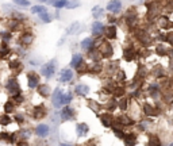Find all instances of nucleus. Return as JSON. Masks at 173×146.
<instances>
[{
    "mask_svg": "<svg viewBox=\"0 0 173 146\" xmlns=\"http://www.w3.org/2000/svg\"><path fill=\"white\" fill-rule=\"evenodd\" d=\"M37 85H38V76L35 73H30L29 74V87L35 88Z\"/></svg>",
    "mask_w": 173,
    "mask_h": 146,
    "instance_id": "obj_13",
    "label": "nucleus"
},
{
    "mask_svg": "<svg viewBox=\"0 0 173 146\" xmlns=\"http://www.w3.org/2000/svg\"><path fill=\"white\" fill-rule=\"evenodd\" d=\"M10 66H11L12 69H15V68H18V66H19V62H18V61H12V62L10 64Z\"/></svg>",
    "mask_w": 173,
    "mask_h": 146,
    "instance_id": "obj_41",
    "label": "nucleus"
},
{
    "mask_svg": "<svg viewBox=\"0 0 173 146\" xmlns=\"http://www.w3.org/2000/svg\"><path fill=\"white\" fill-rule=\"evenodd\" d=\"M99 52L103 57H110L112 54V47H111L110 43H101L99 47Z\"/></svg>",
    "mask_w": 173,
    "mask_h": 146,
    "instance_id": "obj_4",
    "label": "nucleus"
},
{
    "mask_svg": "<svg viewBox=\"0 0 173 146\" xmlns=\"http://www.w3.org/2000/svg\"><path fill=\"white\" fill-rule=\"evenodd\" d=\"M77 29H79V23H72L69 29L66 30V35H70V34H72V33H74Z\"/></svg>",
    "mask_w": 173,
    "mask_h": 146,
    "instance_id": "obj_27",
    "label": "nucleus"
},
{
    "mask_svg": "<svg viewBox=\"0 0 173 146\" xmlns=\"http://www.w3.org/2000/svg\"><path fill=\"white\" fill-rule=\"evenodd\" d=\"M62 91L60 88H56L54 89V93H53V106L54 107H60L62 106Z\"/></svg>",
    "mask_w": 173,
    "mask_h": 146,
    "instance_id": "obj_3",
    "label": "nucleus"
},
{
    "mask_svg": "<svg viewBox=\"0 0 173 146\" xmlns=\"http://www.w3.org/2000/svg\"><path fill=\"white\" fill-rule=\"evenodd\" d=\"M14 3H16L18 6H23V7H29L30 3L27 2V0H12Z\"/></svg>",
    "mask_w": 173,
    "mask_h": 146,
    "instance_id": "obj_32",
    "label": "nucleus"
},
{
    "mask_svg": "<svg viewBox=\"0 0 173 146\" xmlns=\"http://www.w3.org/2000/svg\"><path fill=\"white\" fill-rule=\"evenodd\" d=\"M35 133L38 137L45 138V137H47V134H49V126H47V124H39V126L35 128Z\"/></svg>",
    "mask_w": 173,
    "mask_h": 146,
    "instance_id": "obj_7",
    "label": "nucleus"
},
{
    "mask_svg": "<svg viewBox=\"0 0 173 146\" xmlns=\"http://www.w3.org/2000/svg\"><path fill=\"white\" fill-rule=\"evenodd\" d=\"M118 120H119L122 124H131V123H133V120H131L128 116H120Z\"/></svg>",
    "mask_w": 173,
    "mask_h": 146,
    "instance_id": "obj_29",
    "label": "nucleus"
},
{
    "mask_svg": "<svg viewBox=\"0 0 173 146\" xmlns=\"http://www.w3.org/2000/svg\"><path fill=\"white\" fill-rule=\"evenodd\" d=\"M144 111H145V114L146 115H155L157 112H155V108L154 107H151L150 104H145V107H144Z\"/></svg>",
    "mask_w": 173,
    "mask_h": 146,
    "instance_id": "obj_21",
    "label": "nucleus"
},
{
    "mask_svg": "<svg viewBox=\"0 0 173 146\" xmlns=\"http://www.w3.org/2000/svg\"><path fill=\"white\" fill-rule=\"evenodd\" d=\"M60 146H70V145H66V144H61Z\"/></svg>",
    "mask_w": 173,
    "mask_h": 146,
    "instance_id": "obj_46",
    "label": "nucleus"
},
{
    "mask_svg": "<svg viewBox=\"0 0 173 146\" xmlns=\"http://www.w3.org/2000/svg\"><path fill=\"white\" fill-rule=\"evenodd\" d=\"M103 31H104V27L100 22H95L92 25V34L95 37H100L103 34Z\"/></svg>",
    "mask_w": 173,
    "mask_h": 146,
    "instance_id": "obj_8",
    "label": "nucleus"
},
{
    "mask_svg": "<svg viewBox=\"0 0 173 146\" xmlns=\"http://www.w3.org/2000/svg\"><path fill=\"white\" fill-rule=\"evenodd\" d=\"M80 3L79 2H69V4H68L66 8H76V7H79Z\"/></svg>",
    "mask_w": 173,
    "mask_h": 146,
    "instance_id": "obj_37",
    "label": "nucleus"
},
{
    "mask_svg": "<svg viewBox=\"0 0 173 146\" xmlns=\"http://www.w3.org/2000/svg\"><path fill=\"white\" fill-rule=\"evenodd\" d=\"M157 53H158V54H161V56H164V54H165V53H168V52L165 50V47L162 46V45H158V46H157Z\"/></svg>",
    "mask_w": 173,
    "mask_h": 146,
    "instance_id": "obj_35",
    "label": "nucleus"
},
{
    "mask_svg": "<svg viewBox=\"0 0 173 146\" xmlns=\"http://www.w3.org/2000/svg\"><path fill=\"white\" fill-rule=\"evenodd\" d=\"M104 31H106V37H107V38L112 39V38L116 37V29H115V26H108Z\"/></svg>",
    "mask_w": 173,
    "mask_h": 146,
    "instance_id": "obj_16",
    "label": "nucleus"
},
{
    "mask_svg": "<svg viewBox=\"0 0 173 146\" xmlns=\"http://www.w3.org/2000/svg\"><path fill=\"white\" fill-rule=\"evenodd\" d=\"M160 2H161V0H160Z\"/></svg>",
    "mask_w": 173,
    "mask_h": 146,
    "instance_id": "obj_47",
    "label": "nucleus"
},
{
    "mask_svg": "<svg viewBox=\"0 0 173 146\" xmlns=\"http://www.w3.org/2000/svg\"><path fill=\"white\" fill-rule=\"evenodd\" d=\"M118 77H119V80H124V74H123V72H120L119 74H118Z\"/></svg>",
    "mask_w": 173,
    "mask_h": 146,
    "instance_id": "obj_43",
    "label": "nucleus"
},
{
    "mask_svg": "<svg viewBox=\"0 0 173 146\" xmlns=\"http://www.w3.org/2000/svg\"><path fill=\"white\" fill-rule=\"evenodd\" d=\"M73 79V72L70 69H64L61 72V76H60V81L61 83H68Z\"/></svg>",
    "mask_w": 173,
    "mask_h": 146,
    "instance_id": "obj_5",
    "label": "nucleus"
},
{
    "mask_svg": "<svg viewBox=\"0 0 173 146\" xmlns=\"http://www.w3.org/2000/svg\"><path fill=\"white\" fill-rule=\"evenodd\" d=\"M39 93L43 95V96H47V95L50 93L49 87H47V85H41V87H39Z\"/></svg>",
    "mask_w": 173,
    "mask_h": 146,
    "instance_id": "obj_28",
    "label": "nucleus"
},
{
    "mask_svg": "<svg viewBox=\"0 0 173 146\" xmlns=\"http://www.w3.org/2000/svg\"><path fill=\"white\" fill-rule=\"evenodd\" d=\"M10 122H11V118L8 115H2L0 116V124H3V126H7Z\"/></svg>",
    "mask_w": 173,
    "mask_h": 146,
    "instance_id": "obj_25",
    "label": "nucleus"
},
{
    "mask_svg": "<svg viewBox=\"0 0 173 146\" xmlns=\"http://www.w3.org/2000/svg\"><path fill=\"white\" fill-rule=\"evenodd\" d=\"M31 12L33 14H39V12H46V8L43 6H35L31 8Z\"/></svg>",
    "mask_w": 173,
    "mask_h": 146,
    "instance_id": "obj_26",
    "label": "nucleus"
},
{
    "mask_svg": "<svg viewBox=\"0 0 173 146\" xmlns=\"http://www.w3.org/2000/svg\"><path fill=\"white\" fill-rule=\"evenodd\" d=\"M74 91H76L77 95H87L88 92H89V88H88L87 85H84V84H79V85H76V88H74Z\"/></svg>",
    "mask_w": 173,
    "mask_h": 146,
    "instance_id": "obj_12",
    "label": "nucleus"
},
{
    "mask_svg": "<svg viewBox=\"0 0 173 146\" xmlns=\"http://www.w3.org/2000/svg\"><path fill=\"white\" fill-rule=\"evenodd\" d=\"M15 119L18 120V122H23V115H16Z\"/></svg>",
    "mask_w": 173,
    "mask_h": 146,
    "instance_id": "obj_42",
    "label": "nucleus"
},
{
    "mask_svg": "<svg viewBox=\"0 0 173 146\" xmlns=\"http://www.w3.org/2000/svg\"><path fill=\"white\" fill-rule=\"evenodd\" d=\"M160 25H161L162 29H168V27L172 26V23L169 22V20L165 18V16H162V18H160Z\"/></svg>",
    "mask_w": 173,
    "mask_h": 146,
    "instance_id": "obj_23",
    "label": "nucleus"
},
{
    "mask_svg": "<svg viewBox=\"0 0 173 146\" xmlns=\"http://www.w3.org/2000/svg\"><path fill=\"white\" fill-rule=\"evenodd\" d=\"M4 110L7 111V112H11V111L14 110V106H12V103H11V101H8V103H6Z\"/></svg>",
    "mask_w": 173,
    "mask_h": 146,
    "instance_id": "obj_36",
    "label": "nucleus"
},
{
    "mask_svg": "<svg viewBox=\"0 0 173 146\" xmlns=\"http://www.w3.org/2000/svg\"><path fill=\"white\" fill-rule=\"evenodd\" d=\"M7 88H8V91L11 92L12 96H15V95H18L20 92V88H19V84H18V81H16L15 79H10L8 80V85H7Z\"/></svg>",
    "mask_w": 173,
    "mask_h": 146,
    "instance_id": "obj_2",
    "label": "nucleus"
},
{
    "mask_svg": "<svg viewBox=\"0 0 173 146\" xmlns=\"http://www.w3.org/2000/svg\"><path fill=\"white\" fill-rule=\"evenodd\" d=\"M120 8H122V3L119 0H112V2H110L107 6V10L111 12H119Z\"/></svg>",
    "mask_w": 173,
    "mask_h": 146,
    "instance_id": "obj_6",
    "label": "nucleus"
},
{
    "mask_svg": "<svg viewBox=\"0 0 173 146\" xmlns=\"http://www.w3.org/2000/svg\"><path fill=\"white\" fill-rule=\"evenodd\" d=\"M123 93H124L123 88H116V91H115V95H116V96H122Z\"/></svg>",
    "mask_w": 173,
    "mask_h": 146,
    "instance_id": "obj_39",
    "label": "nucleus"
},
{
    "mask_svg": "<svg viewBox=\"0 0 173 146\" xmlns=\"http://www.w3.org/2000/svg\"><path fill=\"white\" fill-rule=\"evenodd\" d=\"M39 16H41V19H42L43 22H46V23H49L50 20H52V18H50V16L47 15L46 12H41V14H39Z\"/></svg>",
    "mask_w": 173,
    "mask_h": 146,
    "instance_id": "obj_31",
    "label": "nucleus"
},
{
    "mask_svg": "<svg viewBox=\"0 0 173 146\" xmlns=\"http://www.w3.org/2000/svg\"><path fill=\"white\" fill-rule=\"evenodd\" d=\"M3 38H4V39H8V38H10V34L4 33V34H3Z\"/></svg>",
    "mask_w": 173,
    "mask_h": 146,
    "instance_id": "obj_45",
    "label": "nucleus"
},
{
    "mask_svg": "<svg viewBox=\"0 0 173 146\" xmlns=\"http://www.w3.org/2000/svg\"><path fill=\"white\" fill-rule=\"evenodd\" d=\"M54 72H56V61H49L47 64H45L42 68V73L46 77H52Z\"/></svg>",
    "mask_w": 173,
    "mask_h": 146,
    "instance_id": "obj_1",
    "label": "nucleus"
},
{
    "mask_svg": "<svg viewBox=\"0 0 173 146\" xmlns=\"http://www.w3.org/2000/svg\"><path fill=\"white\" fill-rule=\"evenodd\" d=\"M165 39H167L168 42L171 43V45H173V34H168V37H167Z\"/></svg>",
    "mask_w": 173,
    "mask_h": 146,
    "instance_id": "obj_40",
    "label": "nucleus"
},
{
    "mask_svg": "<svg viewBox=\"0 0 173 146\" xmlns=\"http://www.w3.org/2000/svg\"><path fill=\"white\" fill-rule=\"evenodd\" d=\"M123 140H124V144H126V146H134L135 142H137L135 134H124Z\"/></svg>",
    "mask_w": 173,
    "mask_h": 146,
    "instance_id": "obj_10",
    "label": "nucleus"
},
{
    "mask_svg": "<svg viewBox=\"0 0 173 146\" xmlns=\"http://www.w3.org/2000/svg\"><path fill=\"white\" fill-rule=\"evenodd\" d=\"M76 128H77V134H79L80 137H84V135H87L88 130H89L85 123H79V124L76 126Z\"/></svg>",
    "mask_w": 173,
    "mask_h": 146,
    "instance_id": "obj_11",
    "label": "nucleus"
},
{
    "mask_svg": "<svg viewBox=\"0 0 173 146\" xmlns=\"http://www.w3.org/2000/svg\"><path fill=\"white\" fill-rule=\"evenodd\" d=\"M101 14H103V10H101L100 7H95L93 8V18H99V16H101Z\"/></svg>",
    "mask_w": 173,
    "mask_h": 146,
    "instance_id": "obj_30",
    "label": "nucleus"
},
{
    "mask_svg": "<svg viewBox=\"0 0 173 146\" xmlns=\"http://www.w3.org/2000/svg\"><path fill=\"white\" fill-rule=\"evenodd\" d=\"M70 100H72V93L70 92H66V93H64L62 95V104H69L70 103Z\"/></svg>",
    "mask_w": 173,
    "mask_h": 146,
    "instance_id": "obj_24",
    "label": "nucleus"
},
{
    "mask_svg": "<svg viewBox=\"0 0 173 146\" xmlns=\"http://www.w3.org/2000/svg\"><path fill=\"white\" fill-rule=\"evenodd\" d=\"M49 3L56 8H64V7H68V4H69V2H66V0H52Z\"/></svg>",
    "mask_w": 173,
    "mask_h": 146,
    "instance_id": "obj_14",
    "label": "nucleus"
},
{
    "mask_svg": "<svg viewBox=\"0 0 173 146\" xmlns=\"http://www.w3.org/2000/svg\"><path fill=\"white\" fill-rule=\"evenodd\" d=\"M100 119H101V122H103V124H104V126H112V123H114L112 116H111V115H108V114L101 115V116H100Z\"/></svg>",
    "mask_w": 173,
    "mask_h": 146,
    "instance_id": "obj_15",
    "label": "nucleus"
},
{
    "mask_svg": "<svg viewBox=\"0 0 173 146\" xmlns=\"http://www.w3.org/2000/svg\"><path fill=\"white\" fill-rule=\"evenodd\" d=\"M34 118H37V119H39V118H42V116H45L46 115V111H45V108L43 107H37L35 110H34Z\"/></svg>",
    "mask_w": 173,
    "mask_h": 146,
    "instance_id": "obj_18",
    "label": "nucleus"
},
{
    "mask_svg": "<svg viewBox=\"0 0 173 146\" xmlns=\"http://www.w3.org/2000/svg\"><path fill=\"white\" fill-rule=\"evenodd\" d=\"M147 146H161V142H160V140H158L157 137H155V135H151L150 140H149Z\"/></svg>",
    "mask_w": 173,
    "mask_h": 146,
    "instance_id": "obj_22",
    "label": "nucleus"
},
{
    "mask_svg": "<svg viewBox=\"0 0 173 146\" xmlns=\"http://www.w3.org/2000/svg\"><path fill=\"white\" fill-rule=\"evenodd\" d=\"M18 146H29V144H27V142H19Z\"/></svg>",
    "mask_w": 173,
    "mask_h": 146,
    "instance_id": "obj_44",
    "label": "nucleus"
},
{
    "mask_svg": "<svg viewBox=\"0 0 173 146\" xmlns=\"http://www.w3.org/2000/svg\"><path fill=\"white\" fill-rule=\"evenodd\" d=\"M92 45H93V39L92 38H85L81 42V47H83L84 50H89L91 47H92Z\"/></svg>",
    "mask_w": 173,
    "mask_h": 146,
    "instance_id": "obj_19",
    "label": "nucleus"
},
{
    "mask_svg": "<svg viewBox=\"0 0 173 146\" xmlns=\"http://www.w3.org/2000/svg\"><path fill=\"white\" fill-rule=\"evenodd\" d=\"M20 41H22L23 45L27 46V45H30V43L33 42V35L31 34H25V35H22V39Z\"/></svg>",
    "mask_w": 173,
    "mask_h": 146,
    "instance_id": "obj_20",
    "label": "nucleus"
},
{
    "mask_svg": "<svg viewBox=\"0 0 173 146\" xmlns=\"http://www.w3.org/2000/svg\"><path fill=\"white\" fill-rule=\"evenodd\" d=\"M124 57H126L127 61H130V60H133L134 54H133V52H131V50H126V52H124Z\"/></svg>",
    "mask_w": 173,
    "mask_h": 146,
    "instance_id": "obj_34",
    "label": "nucleus"
},
{
    "mask_svg": "<svg viewBox=\"0 0 173 146\" xmlns=\"http://www.w3.org/2000/svg\"><path fill=\"white\" fill-rule=\"evenodd\" d=\"M73 115H74V111H73V108H70V107H65L62 111H61V118H62L64 120L70 119Z\"/></svg>",
    "mask_w": 173,
    "mask_h": 146,
    "instance_id": "obj_9",
    "label": "nucleus"
},
{
    "mask_svg": "<svg viewBox=\"0 0 173 146\" xmlns=\"http://www.w3.org/2000/svg\"><path fill=\"white\" fill-rule=\"evenodd\" d=\"M81 61H83V57H81L80 54H74V56L72 57V61H70V65H72L73 68H79Z\"/></svg>",
    "mask_w": 173,
    "mask_h": 146,
    "instance_id": "obj_17",
    "label": "nucleus"
},
{
    "mask_svg": "<svg viewBox=\"0 0 173 146\" xmlns=\"http://www.w3.org/2000/svg\"><path fill=\"white\" fill-rule=\"evenodd\" d=\"M119 107L122 111H124L127 108V99H120L119 100Z\"/></svg>",
    "mask_w": 173,
    "mask_h": 146,
    "instance_id": "obj_33",
    "label": "nucleus"
},
{
    "mask_svg": "<svg viewBox=\"0 0 173 146\" xmlns=\"http://www.w3.org/2000/svg\"><path fill=\"white\" fill-rule=\"evenodd\" d=\"M14 100H15L16 103H22V101H23V96H20V95L18 93V95H15V96H14Z\"/></svg>",
    "mask_w": 173,
    "mask_h": 146,
    "instance_id": "obj_38",
    "label": "nucleus"
}]
</instances>
